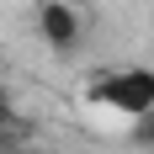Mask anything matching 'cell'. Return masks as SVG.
Segmentation results:
<instances>
[{"label":"cell","instance_id":"6da1fadb","mask_svg":"<svg viewBox=\"0 0 154 154\" xmlns=\"http://www.w3.org/2000/svg\"><path fill=\"white\" fill-rule=\"evenodd\" d=\"M91 101L117 106V112H133V117H149V112H154V69L96 75V80H91Z\"/></svg>","mask_w":154,"mask_h":154},{"label":"cell","instance_id":"7a4b0ae2","mask_svg":"<svg viewBox=\"0 0 154 154\" xmlns=\"http://www.w3.org/2000/svg\"><path fill=\"white\" fill-rule=\"evenodd\" d=\"M37 37H43L53 53H75L80 43H85V16L69 5V0H43L37 5Z\"/></svg>","mask_w":154,"mask_h":154},{"label":"cell","instance_id":"3957f363","mask_svg":"<svg viewBox=\"0 0 154 154\" xmlns=\"http://www.w3.org/2000/svg\"><path fill=\"white\" fill-rule=\"evenodd\" d=\"M16 154H53V149H43V143H21Z\"/></svg>","mask_w":154,"mask_h":154}]
</instances>
